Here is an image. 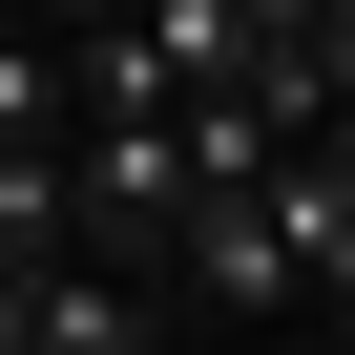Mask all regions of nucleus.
Wrapping results in <instances>:
<instances>
[{"label": "nucleus", "mask_w": 355, "mask_h": 355, "mask_svg": "<svg viewBox=\"0 0 355 355\" xmlns=\"http://www.w3.org/2000/svg\"><path fill=\"white\" fill-rule=\"evenodd\" d=\"M42 21H105V0H42Z\"/></svg>", "instance_id": "2"}, {"label": "nucleus", "mask_w": 355, "mask_h": 355, "mask_svg": "<svg viewBox=\"0 0 355 355\" xmlns=\"http://www.w3.org/2000/svg\"><path fill=\"white\" fill-rule=\"evenodd\" d=\"M167 293H189V313H293V230H272V189H189Z\"/></svg>", "instance_id": "1"}, {"label": "nucleus", "mask_w": 355, "mask_h": 355, "mask_svg": "<svg viewBox=\"0 0 355 355\" xmlns=\"http://www.w3.org/2000/svg\"><path fill=\"white\" fill-rule=\"evenodd\" d=\"M313 313H334V334H355V293H313Z\"/></svg>", "instance_id": "3"}]
</instances>
